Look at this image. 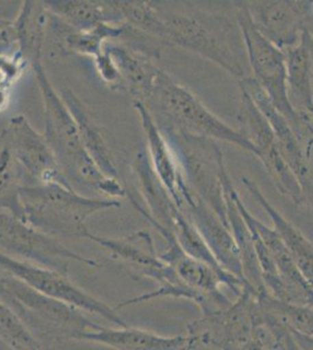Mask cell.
<instances>
[{"instance_id": "1", "label": "cell", "mask_w": 313, "mask_h": 350, "mask_svg": "<svg viewBox=\"0 0 313 350\" xmlns=\"http://www.w3.org/2000/svg\"><path fill=\"white\" fill-rule=\"evenodd\" d=\"M32 67L44 100L45 139L54 153L64 179L76 191H99L114 200L127 196L118 180L104 175L88 154L72 112L48 79L42 60L36 61Z\"/></svg>"}, {"instance_id": "2", "label": "cell", "mask_w": 313, "mask_h": 350, "mask_svg": "<svg viewBox=\"0 0 313 350\" xmlns=\"http://www.w3.org/2000/svg\"><path fill=\"white\" fill-rule=\"evenodd\" d=\"M23 219L47 235L84 239L87 219L101 211L121 207L114 199H94L71 186L27 185L20 191Z\"/></svg>"}, {"instance_id": "3", "label": "cell", "mask_w": 313, "mask_h": 350, "mask_svg": "<svg viewBox=\"0 0 313 350\" xmlns=\"http://www.w3.org/2000/svg\"><path fill=\"white\" fill-rule=\"evenodd\" d=\"M144 104L147 108H155L162 125L167 126L168 133L225 140L258 157V150L249 138L218 120L186 88L175 83L162 70L150 98Z\"/></svg>"}, {"instance_id": "4", "label": "cell", "mask_w": 313, "mask_h": 350, "mask_svg": "<svg viewBox=\"0 0 313 350\" xmlns=\"http://www.w3.org/2000/svg\"><path fill=\"white\" fill-rule=\"evenodd\" d=\"M0 251L25 262L68 275L69 262L96 267L97 262L69 250L55 237L47 235L11 211L0 209Z\"/></svg>"}, {"instance_id": "5", "label": "cell", "mask_w": 313, "mask_h": 350, "mask_svg": "<svg viewBox=\"0 0 313 350\" xmlns=\"http://www.w3.org/2000/svg\"><path fill=\"white\" fill-rule=\"evenodd\" d=\"M238 16L255 80L263 88L276 110L298 130L297 111L290 103L288 92L286 54L260 32L249 10H243Z\"/></svg>"}, {"instance_id": "6", "label": "cell", "mask_w": 313, "mask_h": 350, "mask_svg": "<svg viewBox=\"0 0 313 350\" xmlns=\"http://www.w3.org/2000/svg\"><path fill=\"white\" fill-rule=\"evenodd\" d=\"M0 270L18 279L33 290L42 295H49L60 301L76 307L87 313L99 315L117 327H129L112 307L108 306L102 300L92 297L56 271L39 267L32 262L14 258L0 251Z\"/></svg>"}, {"instance_id": "7", "label": "cell", "mask_w": 313, "mask_h": 350, "mask_svg": "<svg viewBox=\"0 0 313 350\" xmlns=\"http://www.w3.org/2000/svg\"><path fill=\"white\" fill-rule=\"evenodd\" d=\"M4 131L14 157L26 175L27 185L59 183L71 186L64 179L44 135L36 131L25 116L12 117Z\"/></svg>"}, {"instance_id": "8", "label": "cell", "mask_w": 313, "mask_h": 350, "mask_svg": "<svg viewBox=\"0 0 313 350\" xmlns=\"http://www.w3.org/2000/svg\"><path fill=\"white\" fill-rule=\"evenodd\" d=\"M1 282L6 293V304L18 312H29L47 323L72 333V338L99 326L81 314L82 310L71 306L49 295L33 290L8 273H1Z\"/></svg>"}, {"instance_id": "9", "label": "cell", "mask_w": 313, "mask_h": 350, "mask_svg": "<svg viewBox=\"0 0 313 350\" xmlns=\"http://www.w3.org/2000/svg\"><path fill=\"white\" fill-rule=\"evenodd\" d=\"M210 23L195 16H164V33L162 42L180 46L199 53L226 70L242 75V68L226 41L218 38V28L212 29Z\"/></svg>"}, {"instance_id": "10", "label": "cell", "mask_w": 313, "mask_h": 350, "mask_svg": "<svg viewBox=\"0 0 313 350\" xmlns=\"http://www.w3.org/2000/svg\"><path fill=\"white\" fill-rule=\"evenodd\" d=\"M241 120L246 123L251 135L250 142L258 150L260 159L264 163L270 174L277 181L281 191L288 193L295 200L301 199V188L297 176L290 168L273 129L264 115L258 110L248 92L242 89Z\"/></svg>"}, {"instance_id": "11", "label": "cell", "mask_w": 313, "mask_h": 350, "mask_svg": "<svg viewBox=\"0 0 313 350\" xmlns=\"http://www.w3.org/2000/svg\"><path fill=\"white\" fill-rule=\"evenodd\" d=\"M187 217L195 224L203 241L210 247L218 265L230 275L240 279L245 290H249L247 285L243 269H242L241 256L234 236L230 232L229 228L222 223L214 211H212L206 203L203 202L195 194L193 200L181 209ZM251 292V291H250ZM253 293V292H251Z\"/></svg>"}, {"instance_id": "12", "label": "cell", "mask_w": 313, "mask_h": 350, "mask_svg": "<svg viewBox=\"0 0 313 350\" xmlns=\"http://www.w3.org/2000/svg\"><path fill=\"white\" fill-rule=\"evenodd\" d=\"M138 112L139 118L143 125V130L147 135V148H149V160L151 167L155 172L160 183L163 185L168 194L175 200L177 206L180 208L181 203L190 199L192 191L187 187L184 175L178 170L175 163V155L171 150L170 145L160 131L147 105L135 100L134 103Z\"/></svg>"}, {"instance_id": "13", "label": "cell", "mask_w": 313, "mask_h": 350, "mask_svg": "<svg viewBox=\"0 0 313 350\" xmlns=\"http://www.w3.org/2000/svg\"><path fill=\"white\" fill-rule=\"evenodd\" d=\"M74 338L99 343L115 350H195L200 342L193 335L165 338L131 327L114 329L99 326L96 329L76 335Z\"/></svg>"}, {"instance_id": "14", "label": "cell", "mask_w": 313, "mask_h": 350, "mask_svg": "<svg viewBox=\"0 0 313 350\" xmlns=\"http://www.w3.org/2000/svg\"><path fill=\"white\" fill-rule=\"evenodd\" d=\"M119 72V88H123L135 97V100L145 103L150 98L158 80V68L150 60V53L127 44H105Z\"/></svg>"}, {"instance_id": "15", "label": "cell", "mask_w": 313, "mask_h": 350, "mask_svg": "<svg viewBox=\"0 0 313 350\" xmlns=\"http://www.w3.org/2000/svg\"><path fill=\"white\" fill-rule=\"evenodd\" d=\"M52 16L77 31H88L99 25L122 26L116 0H45Z\"/></svg>"}, {"instance_id": "16", "label": "cell", "mask_w": 313, "mask_h": 350, "mask_svg": "<svg viewBox=\"0 0 313 350\" xmlns=\"http://www.w3.org/2000/svg\"><path fill=\"white\" fill-rule=\"evenodd\" d=\"M241 85L242 89H245L248 92V95L256 104L258 110L268 120V123L277 138L281 154L284 157L290 168L292 170L296 176H303L305 174V165L303 163V155L298 146L297 138L292 129L290 128L291 125L288 120L276 110L273 103L270 102L266 92L263 90V88L255 79L243 81Z\"/></svg>"}, {"instance_id": "17", "label": "cell", "mask_w": 313, "mask_h": 350, "mask_svg": "<svg viewBox=\"0 0 313 350\" xmlns=\"http://www.w3.org/2000/svg\"><path fill=\"white\" fill-rule=\"evenodd\" d=\"M61 97L72 112L79 129V138L88 154L90 155V158L94 160L97 167L103 172L104 175H107L108 178L117 179L118 171L116 167L112 152L108 146L102 132L90 118L82 102L69 89L61 92Z\"/></svg>"}, {"instance_id": "18", "label": "cell", "mask_w": 313, "mask_h": 350, "mask_svg": "<svg viewBox=\"0 0 313 350\" xmlns=\"http://www.w3.org/2000/svg\"><path fill=\"white\" fill-rule=\"evenodd\" d=\"M49 12L42 1L26 0L14 21L18 36V54L25 64L42 60L46 26Z\"/></svg>"}, {"instance_id": "19", "label": "cell", "mask_w": 313, "mask_h": 350, "mask_svg": "<svg viewBox=\"0 0 313 350\" xmlns=\"http://www.w3.org/2000/svg\"><path fill=\"white\" fill-rule=\"evenodd\" d=\"M312 44L311 33L304 28L301 33L299 44L295 47L289 48L286 54V77H288V84L290 87V103L291 100H296L298 105H301L306 110L313 107L312 81H311Z\"/></svg>"}, {"instance_id": "20", "label": "cell", "mask_w": 313, "mask_h": 350, "mask_svg": "<svg viewBox=\"0 0 313 350\" xmlns=\"http://www.w3.org/2000/svg\"><path fill=\"white\" fill-rule=\"evenodd\" d=\"M251 14V13H250ZM258 18H253L260 32L277 47L294 44L297 40L299 12L290 3H269L258 8Z\"/></svg>"}, {"instance_id": "21", "label": "cell", "mask_w": 313, "mask_h": 350, "mask_svg": "<svg viewBox=\"0 0 313 350\" xmlns=\"http://www.w3.org/2000/svg\"><path fill=\"white\" fill-rule=\"evenodd\" d=\"M249 191L258 198V202L266 208V213L273 219L275 224V230L281 236V241L286 244V249L294 259L298 270L301 271L303 277L308 280V283L313 287V245L310 241L301 235V232L292 227L286 219H283L274 208L266 202V200L262 196L258 188L253 183L245 179Z\"/></svg>"}, {"instance_id": "22", "label": "cell", "mask_w": 313, "mask_h": 350, "mask_svg": "<svg viewBox=\"0 0 313 350\" xmlns=\"http://www.w3.org/2000/svg\"><path fill=\"white\" fill-rule=\"evenodd\" d=\"M27 186L23 168L14 157L8 135L0 133V209L11 211L23 219L20 191Z\"/></svg>"}, {"instance_id": "23", "label": "cell", "mask_w": 313, "mask_h": 350, "mask_svg": "<svg viewBox=\"0 0 313 350\" xmlns=\"http://www.w3.org/2000/svg\"><path fill=\"white\" fill-rule=\"evenodd\" d=\"M62 27L64 34H59L60 40L58 42L60 47L62 48V51L92 56L94 59L103 52L108 40L121 38L127 32V26L124 25L117 26L102 24L88 31H77L62 23Z\"/></svg>"}, {"instance_id": "24", "label": "cell", "mask_w": 313, "mask_h": 350, "mask_svg": "<svg viewBox=\"0 0 313 350\" xmlns=\"http://www.w3.org/2000/svg\"><path fill=\"white\" fill-rule=\"evenodd\" d=\"M258 304L262 313L286 327L294 334L313 336V308L298 304L286 303L270 295H258Z\"/></svg>"}, {"instance_id": "25", "label": "cell", "mask_w": 313, "mask_h": 350, "mask_svg": "<svg viewBox=\"0 0 313 350\" xmlns=\"http://www.w3.org/2000/svg\"><path fill=\"white\" fill-rule=\"evenodd\" d=\"M0 341L11 350H44L20 315L0 300Z\"/></svg>"}, {"instance_id": "26", "label": "cell", "mask_w": 313, "mask_h": 350, "mask_svg": "<svg viewBox=\"0 0 313 350\" xmlns=\"http://www.w3.org/2000/svg\"><path fill=\"white\" fill-rule=\"evenodd\" d=\"M18 53V36L14 21L0 19V57Z\"/></svg>"}, {"instance_id": "27", "label": "cell", "mask_w": 313, "mask_h": 350, "mask_svg": "<svg viewBox=\"0 0 313 350\" xmlns=\"http://www.w3.org/2000/svg\"><path fill=\"white\" fill-rule=\"evenodd\" d=\"M96 69L99 77L112 88H119V72L112 60L110 54L103 49L99 56L95 57Z\"/></svg>"}, {"instance_id": "28", "label": "cell", "mask_w": 313, "mask_h": 350, "mask_svg": "<svg viewBox=\"0 0 313 350\" xmlns=\"http://www.w3.org/2000/svg\"><path fill=\"white\" fill-rule=\"evenodd\" d=\"M263 317H264V321L277 332V334L279 335V338H281V343H283L286 350H303L301 346L298 345L297 341L295 340L292 333L288 328L276 323L273 319L268 318L266 315L263 314Z\"/></svg>"}, {"instance_id": "29", "label": "cell", "mask_w": 313, "mask_h": 350, "mask_svg": "<svg viewBox=\"0 0 313 350\" xmlns=\"http://www.w3.org/2000/svg\"><path fill=\"white\" fill-rule=\"evenodd\" d=\"M5 298H6V293H5L3 282H1V275H0V300H1V301H4Z\"/></svg>"}, {"instance_id": "30", "label": "cell", "mask_w": 313, "mask_h": 350, "mask_svg": "<svg viewBox=\"0 0 313 350\" xmlns=\"http://www.w3.org/2000/svg\"><path fill=\"white\" fill-rule=\"evenodd\" d=\"M266 325H268V323H266ZM268 326H269V325H268ZM269 327H270V328H271V329L274 330V332H275V333H276V334H277V332H276V330H275L274 328H273V327H271V326H269ZM277 336H278V346H277V349H276V350H286V348H284V346H283V343H281V338H279V335L277 334Z\"/></svg>"}, {"instance_id": "31", "label": "cell", "mask_w": 313, "mask_h": 350, "mask_svg": "<svg viewBox=\"0 0 313 350\" xmlns=\"http://www.w3.org/2000/svg\"><path fill=\"white\" fill-rule=\"evenodd\" d=\"M308 111L311 112V113H312L313 115V107H311V108H310L309 110H308Z\"/></svg>"}, {"instance_id": "32", "label": "cell", "mask_w": 313, "mask_h": 350, "mask_svg": "<svg viewBox=\"0 0 313 350\" xmlns=\"http://www.w3.org/2000/svg\"><path fill=\"white\" fill-rule=\"evenodd\" d=\"M0 80H1V75H0Z\"/></svg>"}]
</instances>
